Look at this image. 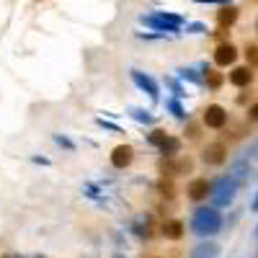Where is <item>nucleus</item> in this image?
<instances>
[{"mask_svg": "<svg viewBox=\"0 0 258 258\" xmlns=\"http://www.w3.org/2000/svg\"><path fill=\"white\" fill-rule=\"evenodd\" d=\"M235 194H238V183H235L230 176H220L217 181H212L209 197H212V204H214V207H227V204H232Z\"/></svg>", "mask_w": 258, "mask_h": 258, "instance_id": "7ed1b4c3", "label": "nucleus"}, {"mask_svg": "<svg viewBox=\"0 0 258 258\" xmlns=\"http://www.w3.org/2000/svg\"><path fill=\"white\" fill-rule=\"evenodd\" d=\"M160 232H163V238H168V240H178V238H183V222L181 220H165Z\"/></svg>", "mask_w": 258, "mask_h": 258, "instance_id": "4468645a", "label": "nucleus"}, {"mask_svg": "<svg viewBox=\"0 0 258 258\" xmlns=\"http://www.w3.org/2000/svg\"><path fill=\"white\" fill-rule=\"evenodd\" d=\"M235 59H238V49H235L232 44H227V41H222V44L214 49V62L220 64V68H227V64H235Z\"/></svg>", "mask_w": 258, "mask_h": 258, "instance_id": "9d476101", "label": "nucleus"}, {"mask_svg": "<svg viewBox=\"0 0 258 258\" xmlns=\"http://www.w3.org/2000/svg\"><path fill=\"white\" fill-rule=\"evenodd\" d=\"M191 230L199 235V238H212L222 230V217L214 207H199L191 217Z\"/></svg>", "mask_w": 258, "mask_h": 258, "instance_id": "f257e3e1", "label": "nucleus"}, {"mask_svg": "<svg viewBox=\"0 0 258 258\" xmlns=\"http://www.w3.org/2000/svg\"><path fill=\"white\" fill-rule=\"evenodd\" d=\"M250 209H253V212H258V194H255V199H253V204H250Z\"/></svg>", "mask_w": 258, "mask_h": 258, "instance_id": "c756f323", "label": "nucleus"}, {"mask_svg": "<svg viewBox=\"0 0 258 258\" xmlns=\"http://www.w3.org/2000/svg\"><path fill=\"white\" fill-rule=\"evenodd\" d=\"M129 75H132V83L137 85V88H140L142 93H147V96L153 98V101H158V96H160V88H158V83H155L153 78H150L147 73H142V70H132Z\"/></svg>", "mask_w": 258, "mask_h": 258, "instance_id": "20e7f679", "label": "nucleus"}, {"mask_svg": "<svg viewBox=\"0 0 258 258\" xmlns=\"http://www.w3.org/2000/svg\"><path fill=\"white\" fill-rule=\"evenodd\" d=\"M54 142H57L59 147H64V150H75V142H73V140H68L64 135H54Z\"/></svg>", "mask_w": 258, "mask_h": 258, "instance_id": "b1692460", "label": "nucleus"}, {"mask_svg": "<svg viewBox=\"0 0 258 258\" xmlns=\"http://www.w3.org/2000/svg\"><path fill=\"white\" fill-rule=\"evenodd\" d=\"M165 137H168V132H163V129H155V132H150V135H147V142H150V145H155V147H160V145L165 142Z\"/></svg>", "mask_w": 258, "mask_h": 258, "instance_id": "4be33fe9", "label": "nucleus"}, {"mask_svg": "<svg viewBox=\"0 0 258 258\" xmlns=\"http://www.w3.org/2000/svg\"><path fill=\"white\" fill-rule=\"evenodd\" d=\"M3 258H21V255H13V253H8V255H3Z\"/></svg>", "mask_w": 258, "mask_h": 258, "instance_id": "7c9ffc66", "label": "nucleus"}, {"mask_svg": "<svg viewBox=\"0 0 258 258\" xmlns=\"http://www.w3.org/2000/svg\"><path fill=\"white\" fill-rule=\"evenodd\" d=\"M132 160H135V147H132V145H116V147L111 150V165H114L116 170L129 168V165H132Z\"/></svg>", "mask_w": 258, "mask_h": 258, "instance_id": "39448f33", "label": "nucleus"}, {"mask_svg": "<svg viewBox=\"0 0 258 258\" xmlns=\"http://www.w3.org/2000/svg\"><path fill=\"white\" fill-rule=\"evenodd\" d=\"M227 158V147L222 142H209L204 150H202V160L207 165H222Z\"/></svg>", "mask_w": 258, "mask_h": 258, "instance_id": "0eeeda50", "label": "nucleus"}, {"mask_svg": "<svg viewBox=\"0 0 258 258\" xmlns=\"http://www.w3.org/2000/svg\"><path fill=\"white\" fill-rule=\"evenodd\" d=\"M197 3H220V6H227L232 0H197Z\"/></svg>", "mask_w": 258, "mask_h": 258, "instance_id": "c85d7f7f", "label": "nucleus"}, {"mask_svg": "<svg viewBox=\"0 0 258 258\" xmlns=\"http://www.w3.org/2000/svg\"><path fill=\"white\" fill-rule=\"evenodd\" d=\"M176 163L170 165V163H163V170L168 168V176H181V173H191V168H194V163L188 160V158H173Z\"/></svg>", "mask_w": 258, "mask_h": 258, "instance_id": "2eb2a0df", "label": "nucleus"}, {"mask_svg": "<svg viewBox=\"0 0 258 258\" xmlns=\"http://www.w3.org/2000/svg\"><path fill=\"white\" fill-rule=\"evenodd\" d=\"M255 31H258V21H255Z\"/></svg>", "mask_w": 258, "mask_h": 258, "instance_id": "2f4dec72", "label": "nucleus"}, {"mask_svg": "<svg viewBox=\"0 0 258 258\" xmlns=\"http://www.w3.org/2000/svg\"><path fill=\"white\" fill-rule=\"evenodd\" d=\"M178 75H181L183 80L194 83V85H202V83H204V80H202V75H197V70H194V68H183V70H178Z\"/></svg>", "mask_w": 258, "mask_h": 258, "instance_id": "412c9836", "label": "nucleus"}, {"mask_svg": "<svg viewBox=\"0 0 258 258\" xmlns=\"http://www.w3.org/2000/svg\"><path fill=\"white\" fill-rule=\"evenodd\" d=\"M230 83L235 85V88H248V85L253 83V70L248 68H235L232 73H230Z\"/></svg>", "mask_w": 258, "mask_h": 258, "instance_id": "f8f14e48", "label": "nucleus"}, {"mask_svg": "<svg viewBox=\"0 0 258 258\" xmlns=\"http://www.w3.org/2000/svg\"><path fill=\"white\" fill-rule=\"evenodd\" d=\"M116 258H121V255H116Z\"/></svg>", "mask_w": 258, "mask_h": 258, "instance_id": "72a5a7b5", "label": "nucleus"}, {"mask_svg": "<svg viewBox=\"0 0 258 258\" xmlns=\"http://www.w3.org/2000/svg\"><path fill=\"white\" fill-rule=\"evenodd\" d=\"M202 70H204V80H207V85H209V88L212 91H217L220 88V85H222V73H214V70H209L207 68V64H202Z\"/></svg>", "mask_w": 258, "mask_h": 258, "instance_id": "a211bd4d", "label": "nucleus"}, {"mask_svg": "<svg viewBox=\"0 0 258 258\" xmlns=\"http://www.w3.org/2000/svg\"><path fill=\"white\" fill-rule=\"evenodd\" d=\"M158 150H160V155H163V158H176V155L181 153V140L168 135V137H165V142H163Z\"/></svg>", "mask_w": 258, "mask_h": 258, "instance_id": "f3484780", "label": "nucleus"}, {"mask_svg": "<svg viewBox=\"0 0 258 258\" xmlns=\"http://www.w3.org/2000/svg\"><path fill=\"white\" fill-rule=\"evenodd\" d=\"M165 106H168V111L173 114L176 119H181V121H183V119H188V114L183 111V106L178 103V98H170V101H165Z\"/></svg>", "mask_w": 258, "mask_h": 258, "instance_id": "aec40b11", "label": "nucleus"}, {"mask_svg": "<svg viewBox=\"0 0 258 258\" xmlns=\"http://www.w3.org/2000/svg\"><path fill=\"white\" fill-rule=\"evenodd\" d=\"M245 59H248V68H250V64H258V47L255 44L245 47Z\"/></svg>", "mask_w": 258, "mask_h": 258, "instance_id": "5701e85b", "label": "nucleus"}, {"mask_svg": "<svg viewBox=\"0 0 258 258\" xmlns=\"http://www.w3.org/2000/svg\"><path fill=\"white\" fill-rule=\"evenodd\" d=\"M132 232L142 240H147L150 235H153V220H150V214H140V217L132 222Z\"/></svg>", "mask_w": 258, "mask_h": 258, "instance_id": "ddd939ff", "label": "nucleus"}, {"mask_svg": "<svg viewBox=\"0 0 258 258\" xmlns=\"http://www.w3.org/2000/svg\"><path fill=\"white\" fill-rule=\"evenodd\" d=\"M220 253H222L220 243H214V240H202L199 245H194V250H191L188 258H220Z\"/></svg>", "mask_w": 258, "mask_h": 258, "instance_id": "1a4fd4ad", "label": "nucleus"}, {"mask_svg": "<svg viewBox=\"0 0 258 258\" xmlns=\"http://www.w3.org/2000/svg\"><path fill=\"white\" fill-rule=\"evenodd\" d=\"M186 29H188V34H204V31H207L204 24H188Z\"/></svg>", "mask_w": 258, "mask_h": 258, "instance_id": "a878e982", "label": "nucleus"}, {"mask_svg": "<svg viewBox=\"0 0 258 258\" xmlns=\"http://www.w3.org/2000/svg\"><path fill=\"white\" fill-rule=\"evenodd\" d=\"M204 124L209 129H222L227 124V111L222 109L220 103H209L204 109Z\"/></svg>", "mask_w": 258, "mask_h": 258, "instance_id": "423d86ee", "label": "nucleus"}, {"mask_svg": "<svg viewBox=\"0 0 258 258\" xmlns=\"http://www.w3.org/2000/svg\"><path fill=\"white\" fill-rule=\"evenodd\" d=\"M209 188H212V181H207V178H194V181H188L186 194H188V199L202 202V199L209 197Z\"/></svg>", "mask_w": 258, "mask_h": 258, "instance_id": "6e6552de", "label": "nucleus"}, {"mask_svg": "<svg viewBox=\"0 0 258 258\" xmlns=\"http://www.w3.org/2000/svg\"><path fill=\"white\" fill-rule=\"evenodd\" d=\"M129 116H132L135 121H140V124H153V121H155L153 114L145 111V109H137V106H132V109H129Z\"/></svg>", "mask_w": 258, "mask_h": 258, "instance_id": "6ab92c4d", "label": "nucleus"}, {"mask_svg": "<svg viewBox=\"0 0 258 258\" xmlns=\"http://www.w3.org/2000/svg\"><path fill=\"white\" fill-rule=\"evenodd\" d=\"M248 158H253V160H258V140L250 145V150H248Z\"/></svg>", "mask_w": 258, "mask_h": 258, "instance_id": "cd10ccee", "label": "nucleus"}, {"mask_svg": "<svg viewBox=\"0 0 258 258\" xmlns=\"http://www.w3.org/2000/svg\"><path fill=\"white\" fill-rule=\"evenodd\" d=\"M255 235H258V227H255Z\"/></svg>", "mask_w": 258, "mask_h": 258, "instance_id": "473e14b6", "label": "nucleus"}, {"mask_svg": "<svg viewBox=\"0 0 258 258\" xmlns=\"http://www.w3.org/2000/svg\"><path fill=\"white\" fill-rule=\"evenodd\" d=\"M96 124L98 126H103V129H109V132H121V129L114 124V121H106V119H96Z\"/></svg>", "mask_w": 258, "mask_h": 258, "instance_id": "393cba45", "label": "nucleus"}, {"mask_svg": "<svg viewBox=\"0 0 258 258\" xmlns=\"http://www.w3.org/2000/svg\"><path fill=\"white\" fill-rule=\"evenodd\" d=\"M140 21H142L145 26L160 31V34H165V31H178V29L183 26V16H178V13H168V11L147 13V16H142Z\"/></svg>", "mask_w": 258, "mask_h": 258, "instance_id": "f03ea898", "label": "nucleus"}, {"mask_svg": "<svg viewBox=\"0 0 258 258\" xmlns=\"http://www.w3.org/2000/svg\"><path fill=\"white\" fill-rule=\"evenodd\" d=\"M235 183H243V181H248L250 178V163H248V158H240V160H235L232 165H230V173H227Z\"/></svg>", "mask_w": 258, "mask_h": 258, "instance_id": "9b49d317", "label": "nucleus"}, {"mask_svg": "<svg viewBox=\"0 0 258 258\" xmlns=\"http://www.w3.org/2000/svg\"><path fill=\"white\" fill-rule=\"evenodd\" d=\"M238 16H240L238 8L227 3V6H222V8L217 11V24H220V26H232L235 21H238Z\"/></svg>", "mask_w": 258, "mask_h": 258, "instance_id": "dca6fc26", "label": "nucleus"}, {"mask_svg": "<svg viewBox=\"0 0 258 258\" xmlns=\"http://www.w3.org/2000/svg\"><path fill=\"white\" fill-rule=\"evenodd\" d=\"M248 119L250 121H258V103H253L250 109H248Z\"/></svg>", "mask_w": 258, "mask_h": 258, "instance_id": "bb28decb", "label": "nucleus"}]
</instances>
